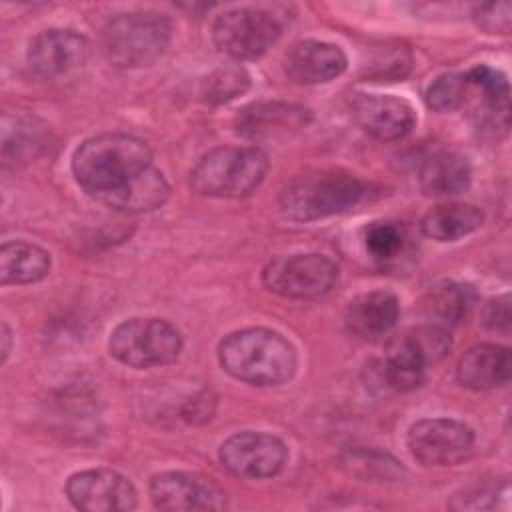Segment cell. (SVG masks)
Returning <instances> with one entry per match:
<instances>
[{
  "label": "cell",
  "mask_w": 512,
  "mask_h": 512,
  "mask_svg": "<svg viewBox=\"0 0 512 512\" xmlns=\"http://www.w3.org/2000/svg\"><path fill=\"white\" fill-rule=\"evenodd\" d=\"M476 24L490 34H508L512 26V4L510 2H490L480 4L474 10Z\"/></svg>",
  "instance_id": "cell-27"
},
{
  "label": "cell",
  "mask_w": 512,
  "mask_h": 512,
  "mask_svg": "<svg viewBox=\"0 0 512 512\" xmlns=\"http://www.w3.org/2000/svg\"><path fill=\"white\" fill-rule=\"evenodd\" d=\"M218 456L230 474L246 480H262L282 472L288 450L272 434L246 430L224 440Z\"/></svg>",
  "instance_id": "cell-11"
},
{
  "label": "cell",
  "mask_w": 512,
  "mask_h": 512,
  "mask_svg": "<svg viewBox=\"0 0 512 512\" xmlns=\"http://www.w3.org/2000/svg\"><path fill=\"white\" fill-rule=\"evenodd\" d=\"M352 114L356 122L378 140H400L416 122L412 106L390 94H356Z\"/></svg>",
  "instance_id": "cell-15"
},
{
  "label": "cell",
  "mask_w": 512,
  "mask_h": 512,
  "mask_svg": "<svg viewBox=\"0 0 512 512\" xmlns=\"http://www.w3.org/2000/svg\"><path fill=\"white\" fill-rule=\"evenodd\" d=\"M364 246L372 258L392 260L404 246V232L392 222H374L366 228Z\"/></svg>",
  "instance_id": "cell-26"
},
{
  "label": "cell",
  "mask_w": 512,
  "mask_h": 512,
  "mask_svg": "<svg viewBox=\"0 0 512 512\" xmlns=\"http://www.w3.org/2000/svg\"><path fill=\"white\" fill-rule=\"evenodd\" d=\"M110 354L132 368L164 366L182 352V336L162 318H130L118 324L108 342Z\"/></svg>",
  "instance_id": "cell-7"
},
{
  "label": "cell",
  "mask_w": 512,
  "mask_h": 512,
  "mask_svg": "<svg viewBox=\"0 0 512 512\" xmlns=\"http://www.w3.org/2000/svg\"><path fill=\"white\" fill-rule=\"evenodd\" d=\"M452 342L446 328L424 324L394 336L386 346L384 376L396 390H412L424 382L426 368L440 362Z\"/></svg>",
  "instance_id": "cell-6"
},
{
  "label": "cell",
  "mask_w": 512,
  "mask_h": 512,
  "mask_svg": "<svg viewBox=\"0 0 512 512\" xmlns=\"http://www.w3.org/2000/svg\"><path fill=\"white\" fill-rule=\"evenodd\" d=\"M470 176V164L462 154L438 150L420 164L418 182L428 196H452L468 188Z\"/></svg>",
  "instance_id": "cell-19"
},
{
  "label": "cell",
  "mask_w": 512,
  "mask_h": 512,
  "mask_svg": "<svg viewBox=\"0 0 512 512\" xmlns=\"http://www.w3.org/2000/svg\"><path fill=\"white\" fill-rule=\"evenodd\" d=\"M170 44V22L156 12H128L108 20L102 50L118 68L154 64Z\"/></svg>",
  "instance_id": "cell-4"
},
{
  "label": "cell",
  "mask_w": 512,
  "mask_h": 512,
  "mask_svg": "<svg viewBox=\"0 0 512 512\" xmlns=\"http://www.w3.org/2000/svg\"><path fill=\"white\" fill-rule=\"evenodd\" d=\"M2 362H6L10 350H12V330L8 328V324H2Z\"/></svg>",
  "instance_id": "cell-30"
},
{
  "label": "cell",
  "mask_w": 512,
  "mask_h": 512,
  "mask_svg": "<svg viewBox=\"0 0 512 512\" xmlns=\"http://www.w3.org/2000/svg\"><path fill=\"white\" fill-rule=\"evenodd\" d=\"M482 224L484 212L478 206L466 202H450L428 210L420 222V230L432 240L454 242L476 232Z\"/></svg>",
  "instance_id": "cell-20"
},
{
  "label": "cell",
  "mask_w": 512,
  "mask_h": 512,
  "mask_svg": "<svg viewBox=\"0 0 512 512\" xmlns=\"http://www.w3.org/2000/svg\"><path fill=\"white\" fill-rule=\"evenodd\" d=\"M306 110L286 104H252L238 116V132L250 138H262L276 130L298 128L304 124Z\"/></svg>",
  "instance_id": "cell-23"
},
{
  "label": "cell",
  "mask_w": 512,
  "mask_h": 512,
  "mask_svg": "<svg viewBox=\"0 0 512 512\" xmlns=\"http://www.w3.org/2000/svg\"><path fill=\"white\" fill-rule=\"evenodd\" d=\"M482 322L488 330L496 332H508L510 328V296H496L488 300L482 312Z\"/></svg>",
  "instance_id": "cell-28"
},
{
  "label": "cell",
  "mask_w": 512,
  "mask_h": 512,
  "mask_svg": "<svg viewBox=\"0 0 512 512\" xmlns=\"http://www.w3.org/2000/svg\"><path fill=\"white\" fill-rule=\"evenodd\" d=\"M336 280V264L322 254L280 256L262 272V282L270 292L294 300L320 298L334 288Z\"/></svg>",
  "instance_id": "cell-9"
},
{
  "label": "cell",
  "mask_w": 512,
  "mask_h": 512,
  "mask_svg": "<svg viewBox=\"0 0 512 512\" xmlns=\"http://www.w3.org/2000/svg\"><path fill=\"white\" fill-rule=\"evenodd\" d=\"M468 94L466 74H444L438 76L426 90V104L436 112H452L460 108Z\"/></svg>",
  "instance_id": "cell-25"
},
{
  "label": "cell",
  "mask_w": 512,
  "mask_h": 512,
  "mask_svg": "<svg viewBox=\"0 0 512 512\" xmlns=\"http://www.w3.org/2000/svg\"><path fill=\"white\" fill-rule=\"evenodd\" d=\"M250 88V76L242 66H224L208 74L202 82L200 96L208 104H224Z\"/></svg>",
  "instance_id": "cell-24"
},
{
  "label": "cell",
  "mask_w": 512,
  "mask_h": 512,
  "mask_svg": "<svg viewBox=\"0 0 512 512\" xmlns=\"http://www.w3.org/2000/svg\"><path fill=\"white\" fill-rule=\"evenodd\" d=\"M400 306L390 292H366L350 300L344 314L346 330L366 342H376L386 336L398 322Z\"/></svg>",
  "instance_id": "cell-17"
},
{
  "label": "cell",
  "mask_w": 512,
  "mask_h": 512,
  "mask_svg": "<svg viewBox=\"0 0 512 512\" xmlns=\"http://www.w3.org/2000/svg\"><path fill=\"white\" fill-rule=\"evenodd\" d=\"M284 70L296 84H324L346 70V56L330 42L302 40L288 50Z\"/></svg>",
  "instance_id": "cell-16"
},
{
  "label": "cell",
  "mask_w": 512,
  "mask_h": 512,
  "mask_svg": "<svg viewBox=\"0 0 512 512\" xmlns=\"http://www.w3.org/2000/svg\"><path fill=\"white\" fill-rule=\"evenodd\" d=\"M66 494L84 512H128L136 508L132 482L108 468L82 470L68 478Z\"/></svg>",
  "instance_id": "cell-13"
},
{
  "label": "cell",
  "mask_w": 512,
  "mask_h": 512,
  "mask_svg": "<svg viewBox=\"0 0 512 512\" xmlns=\"http://www.w3.org/2000/svg\"><path fill=\"white\" fill-rule=\"evenodd\" d=\"M474 432L452 418H426L408 430V448L424 466H454L470 456Z\"/></svg>",
  "instance_id": "cell-10"
},
{
  "label": "cell",
  "mask_w": 512,
  "mask_h": 512,
  "mask_svg": "<svg viewBox=\"0 0 512 512\" xmlns=\"http://www.w3.org/2000/svg\"><path fill=\"white\" fill-rule=\"evenodd\" d=\"M152 504L160 510H222L226 492L212 480L190 472H162L150 480Z\"/></svg>",
  "instance_id": "cell-14"
},
{
  "label": "cell",
  "mask_w": 512,
  "mask_h": 512,
  "mask_svg": "<svg viewBox=\"0 0 512 512\" xmlns=\"http://www.w3.org/2000/svg\"><path fill=\"white\" fill-rule=\"evenodd\" d=\"M218 360L230 376L254 386L282 384L296 370L294 346L268 328H244L228 334L218 346Z\"/></svg>",
  "instance_id": "cell-2"
},
{
  "label": "cell",
  "mask_w": 512,
  "mask_h": 512,
  "mask_svg": "<svg viewBox=\"0 0 512 512\" xmlns=\"http://www.w3.org/2000/svg\"><path fill=\"white\" fill-rule=\"evenodd\" d=\"M268 158L258 148L224 146L208 152L190 172V184L204 196L242 198L264 180Z\"/></svg>",
  "instance_id": "cell-5"
},
{
  "label": "cell",
  "mask_w": 512,
  "mask_h": 512,
  "mask_svg": "<svg viewBox=\"0 0 512 512\" xmlns=\"http://www.w3.org/2000/svg\"><path fill=\"white\" fill-rule=\"evenodd\" d=\"M88 58L90 42L74 30H42L28 46V64L44 80L70 78L88 64Z\"/></svg>",
  "instance_id": "cell-12"
},
{
  "label": "cell",
  "mask_w": 512,
  "mask_h": 512,
  "mask_svg": "<svg viewBox=\"0 0 512 512\" xmlns=\"http://www.w3.org/2000/svg\"><path fill=\"white\" fill-rule=\"evenodd\" d=\"M280 34V18L262 8L228 10L216 18L212 28L216 46L236 60L260 58L276 44Z\"/></svg>",
  "instance_id": "cell-8"
},
{
  "label": "cell",
  "mask_w": 512,
  "mask_h": 512,
  "mask_svg": "<svg viewBox=\"0 0 512 512\" xmlns=\"http://www.w3.org/2000/svg\"><path fill=\"white\" fill-rule=\"evenodd\" d=\"M72 172L92 198L118 212H150L170 194L148 144L130 134L88 138L72 156Z\"/></svg>",
  "instance_id": "cell-1"
},
{
  "label": "cell",
  "mask_w": 512,
  "mask_h": 512,
  "mask_svg": "<svg viewBox=\"0 0 512 512\" xmlns=\"http://www.w3.org/2000/svg\"><path fill=\"white\" fill-rule=\"evenodd\" d=\"M214 406H216L214 398L204 392V394H198V396L190 398V402L186 404V408H184L182 414H184V418H186L188 422H196V424H198V422H206V420L212 418Z\"/></svg>",
  "instance_id": "cell-29"
},
{
  "label": "cell",
  "mask_w": 512,
  "mask_h": 512,
  "mask_svg": "<svg viewBox=\"0 0 512 512\" xmlns=\"http://www.w3.org/2000/svg\"><path fill=\"white\" fill-rule=\"evenodd\" d=\"M510 366V350L506 346L476 344L460 356L456 376L470 390H490L508 382Z\"/></svg>",
  "instance_id": "cell-18"
},
{
  "label": "cell",
  "mask_w": 512,
  "mask_h": 512,
  "mask_svg": "<svg viewBox=\"0 0 512 512\" xmlns=\"http://www.w3.org/2000/svg\"><path fill=\"white\" fill-rule=\"evenodd\" d=\"M50 254L36 244L14 240L0 248V278L2 284H32L48 276Z\"/></svg>",
  "instance_id": "cell-21"
},
{
  "label": "cell",
  "mask_w": 512,
  "mask_h": 512,
  "mask_svg": "<svg viewBox=\"0 0 512 512\" xmlns=\"http://www.w3.org/2000/svg\"><path fill=\"white\" fill-rule=\"evenodd\" d=\"M476 302L472 286L460 282H442L428 290L424 296V312L430 324L448 328L468 320Z\"/></svg>",
  "instance_id": "cell-22"
},
{
  "label": "cell",
  "mask_w": 512,
  "mask_h": 512,
  "mask_svg": "<svg viewBox=\"0 0 512 512\" xmlns=\"http://www.w3.org/2000/svg\"><path fill=\"white\" fill-rule=\"evenodd\" d=\"M368 184L344 170H312L296 176L280 194L282 212L298 222L320 220L358 206Z\"/></svg>",
  "instance_id": "cell-3"
}]
</instances>
